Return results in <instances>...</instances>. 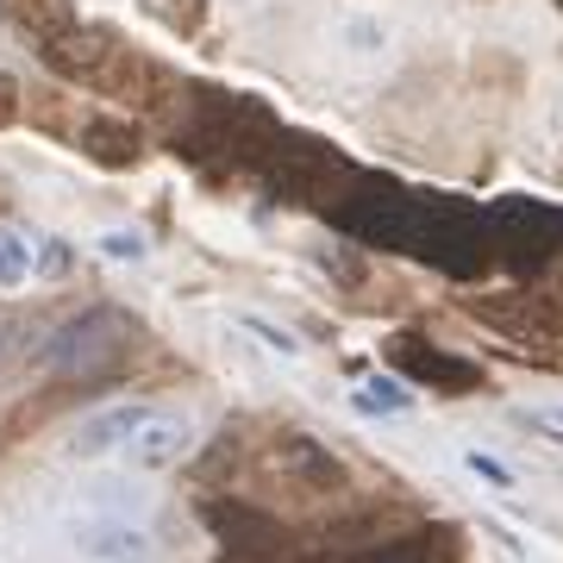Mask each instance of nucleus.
Instances as JSON below:
<instances>
[{
  "label": "nucleus",
  "mask_w": 563,
  "mask_h": 563,
  "mask_svg": "<svg viewBox=\"0 0 563 563\" xmlns=\"http://www.w3.org/2000/svg\"><path fill=\"white\" fill-rule=\"evenodd\" d=\"M139 344V320L125 313V307H81L76 320H63L51 339L38 344V363L51 376H76V383H95L107 376L113 363L125 357Z\"/></svg>",
  "instance_id": "nucleus-2"
},
{
  "label": "nucleus",
  "mask_w": 563,
  "mask_h": 563,
  "mask_svg": "<svg viewBox=\"0 0 563 563\" xmlns=\"http://www.w3.org/2000/svg\"><path fill=\"white\" fill-rule=\"evenodd\" d=\"M188 444H195V426L181 420V413H151V420L125 439V463H132V470H169V463L188 457Z\"/></svg>",
  "instance_id": "nucleus-4"
},
{
  "label": "nucleus",
  "mask_w": 563,
  "mask_h": 563,
  "mask_svg": "<svg viewBox=\"0 0 563 563\" xmlns=\"http://www.w3.org/2000/svg\"><path fill=\"white\" fill-rule=\"evenodd\" d=\"M44 63L57 69L63 81H81V88H95V95H113V101H144L157 81H139V76H157L151 63L132 51V44H120L107 25H69L63 38L44 44Z\"/></svg>",
  "instance_id": "nucleus-1"
},
{
  "label": "nucleus",
  "mask_w": 563,
  "mask_h": 563,
  "mask_svg": "<svg viewBox=\"0 0 563 563\" xmlns=\"http://www.w3.org/2000/svg\"><path fill=\"white\" fill-rule=\"evenodd\" d=\"M32 276V244L20 225H0V288H20Z\"/></svg>",
  "instance_id": "nucleus-9"
},
{
  "label": "nucleus",
  "mask_w": 563,
  "mask_h": 563,
  "mask_svg": "<svg viewBox=\"0 0 563 563\" xmlns=\"http://www.w3.org/2000/svg\"><path fill=\"white\" fill-rule=\"evenodd\" d=\"M107 257H132V263H139L144 257V239H139V232H107Z\"/></svg>",
  "instance_id": "nucleus-15"
},
{
  "label": "nucleus",
  "mask_w": 563,
  "mask_h": 563,
  "mask_svg": "<svg viewBox=\"0 0 563 563\" xmlns=\"http://www.w3.org/2000/svg\"><path fill=\"white\" fill-rule=\"evenodd\" d=\"M544 420H551V426H563V407H558V413H544Z\"/></svg>",
  "instance_id": "nucleus-17"
},
{
  "label": "nucleus",
  "mask_w": 563,
  "mask_h": 563,
  "mask_svg": "<svg viewBox=\"0 0 563 563\" xmlns=\"http://www.w3.org/2000/svg\"><path fill=\"white\" fill-rule=\"evenodd\" d=\"M244 325H251V332H257L269 351H282V357H295V351H301V339H295L288 325H269V320H244Z\"/></svg>",
  "instance_id": "nucleus-13"
},
{
  "label": "nucleus",
  "mask_w": 563,
  "mask_h": 563,
  "mask_svg": "<svg viewBox=\"0 0 563 563\" xmlns=\"http://www.w3.org/2000/svg\"><path fill=\"white\" fill-rule=\"evenodd\" d=\"M20 107H25L20 81H13V76H7V69H0V132H7V125L20 120Z\"/></svg>",
  "instance_id": "nucleus-14"
},
{
  "label": "nucleus",
  "mask_w": 563,
  "mask_h": 563,
  "mask_svg": "<svg viewBox=\"0 0 563 563\" xmlns=\"http://www.w3.org/2000/svg\"><path fill=\"white\" fill-rule=\"evenodd\" d=\"M276 463L295 476V483H313V488H320V483H339V463L325 457L313 439H301V432H282V439H276Z\"/></svg>",
  "instance_id": "nucleus-7"
},
{
  "label": "nucleus",
  "mask_w": 563,
  "mask_h": 563,
  "mask_svg": "<svg viewBox=\"0 0 563 563\" xmlns=\"http://www.w3.org/2000/svg\"><path fill=\"white\" fill-rule=\"evenodd\" d=\"M363 563H426L413 544H388V551H376V558H363Z\"/></svg>",
  "instance_id": "nucleus-16"
},
{
  "label": "nucleus",
  "mask_w": 563,
  "mask_h": 563,
  "mask_svg": "<svg viewBox=\"0 0 563 563\" xmlns=\"http://www.w3.org/2000/svg\"><path fill=\"white\" fill-rule=\"evenodd\" d=\"M463 470H470V476H476V483H488V488H520V476H514V470H507L501 457H488V451H463Z\"/></svg>",
  "instance_id": "nucleus-12"
},
{
  "label": "nucleus",
  "mask_w": 563,
  "mask_h": 563,
  "mask_svg": "<svg viewBox=\"0 0 563 563\" xmlns=\"http://www.w3.org/2000/svg\"><path fill=\"white\" fill-rule=\"evenodd\" d=\"M69 269H76V251H69L63 239H38V244H32V282H63Z\"/></svg>",
  "instance_id": "nucleus-10"
},
{
  "label": "nucleus",
  "mask_w": 563,
  "mask_h": 563,
  "mask_svg": "<svg viewBox=\"0 0 563 563\" xmlns=\"http://www.w3.org/2000/svg\"><path fill=\"white\" fill-rule=\"evenodd\" d=\"M7 20L20 25L25 38H38V51L51 38H63L76 25V0H7Z\"/></svg>",
  "instance_id": "nucleus-6"
},
{
  "label": "nucleus",
  "mask_w": 563,
  "mask_h": 563,
  "mask_svg": "<svg viewBox=\"0 0 563 563\" xmlns=\"http://www.w3.org/2000/svg\"><path fill=\"white\" fill-rule=\"evenodd\" d=\"M81 551L113 558V563H144V558H151V544H144L132 526H88V532H81Z\"/></svg>",
  "instance_id": "nucleus-8"
},
{
  "label": "nucleus",
  "mask_w": 563,
  "mask_h": 563,
  "mask_svg": "<svg viewBox=\"0 0 563 563\" xmlns=\"http://www.w3.org/2000/svg\"><path fill=\"white\" fill-rule=\"evenodd\" d=\"M407 388L401 383H383V376H376V383H363L357 388V413H407Z\"/></svg>",
  "instance_id": "nucleus-11"
},
{
  "label": "nucleus",
  "mask_w": 563,
  "mask_h": 563,
  "mask_svg": "<svg viewBox=\"0 0 563 563\" xmlns=\"http://www.w3.org/2000/svg\"><path fill=\"white\" fill-rule=\"evenodd\" d=\"M76 144L88 151L95 163H107V169H132V163L144 157V139L132 120H113V113H95V120H81Z\"/></svg>",
  "instance_id": "nucleus-5"
},
{
  "label": "nucleus",
  "mask_w": 563,
  "mask_h": 563,
  "mask_svg": "<svg viewBox=\"0 0 563 563\" xmlns=\"http://www.w3.org/2000/svg\"><path fill=\"white\" fill-rule=\"evenodd\" d=\"M157 407L144 401H113V407H95L88 420L69 432V457H107V451H125V439L139 432L144 420H151Z\"/></svg>",
  "instance_id": "nucleus-3"
}]
</instances>
